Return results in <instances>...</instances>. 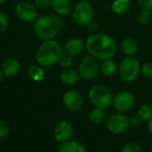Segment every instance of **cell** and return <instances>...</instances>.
Instances as JSON below:
<instances>
[{
    "mask_svg": "<svg viewBox=\"0 0 152 152\" xmlns=\"http://www.w3.org/2000/svg\"><path fill=\"white\" fill-rule=\"evenodd\" d=\"M89 119L91 123L94 126L102 125L106 120V114L104 112V110L94 107L89 114Z\"/></svg>",
    "mask_w": 152,
    "mask_h": 152,
    "instance_id": "22",
    "label": "cell"
},
{
    "mask_svg": "<svg viewBox=\"0 0 152 152\" xmlns=\"http://www.w3.org/2000/svg\"><path fill=\"white\" fill-rule=\"evenodd\" d=\"M152 19L151 10L148 9H142L137 15V20L138 22L141 25H147L151 22Z\"/></svg>",
    "mask_w": 152,
    "mask_h": 152,
    "instance_id": "24",
    "label": "cell"
},
{
    "mask_svg": "<svg viewBox=\"0 0 152 152\" xmlns=\"http://www.w3.org/2000/svg\"><path fill=\"white\" fill-rule=\"evenodd\" d=\"M62 49L64 53L71 57H76L84 52L86 49V44L81 38L71 37L65 42Z\"/></svg>",
    "mask_w": 152,
    "mask_h": 152,
    "instance_id": "13",
    "label": "cell"
},
{
    "mask_svg": "<svg viewBox=\"0 0 152 152\" xmlns=\"http://www.w3.org/2000/svg\"><path fill=\"white\" fill-rule=\"evenodd\" d=\"M9 25V19L4 12H0V33L4 32Z\"/></svg>",
    "mask_w": 152,
    "mask_h": 152,
    "instance_id": "28",
    "label": "cell"
},
{
    "mask_svg": "<svg viewBox=\"0 0 152 152\" xmlns=\"http://www.w3.org/2000/svg\"><path fill=\"white\" fill-rule=\"evenodd\" d=\"M60 78L63 84L70 86L76 84L79 80L80 77L77 71L69 68V69H63V70L60 74Z\"/></svg>",
    "mask_w": 152,
    "mask_h": 152,
    "instance_id": "17",
    "label": "cell"
},
{
    "mask_svg": "<svg viewBox=\"0 0 152 152\" xmlns=\"http://www.w3.org/2000/svg\"><path fill=\"white\" fill-rule=\"evenodd\" d=\"M28 77L35 82H40L45 78V70L39 64H32L28 68Z\"/></svg>",
    "mask_w": 152,
    "mask_h": 152,
    "instance_id": "20",
    "label": "cell"
},
{
    "mask_svg": "<svg viewBox=\"0 0 152 152\" xmlns=\"http://www.w3.org/2000/svg\"><path fill=\"white\" fill-rule=\"evenodd\" d=\"M129 127V118L122 112L114 113L106 118V128L110 134H122Z\"/></svg>",
    "mask_w": 152,
    "mask_h": 152,
    "instance_id": "8",
    "label": "cell"
},
{
    "mask_svg": "<svg viewBox=\"0 0 152 152\" xmlns=\"http://www.w3.org/2000/svg\"><path fill=\"white\" fill-rule=\"evenodd\" d=\"M137 116L142 121L149 122L152 118V107L149 104H142L138 109Z\"/></svg>",
    "mask_w": 152,
    "mask_h": 152,
    "instance_id": "23",
    "label": "cell"
},
{
    "mask_svg": "<svg viewBox=\"0 0 152 152\" xmlns=\"http://www.w3.org/2000/svg\"><path fill=\"white\" fill-rule=\"evenodd\" d=\"M118 71V66L112 59L102 61L100 64V72L106 77H113Z\"/></svg>",
    "mask_w": 152,
    "mask_h": 152,
    "instance_id": "18",
    "label": "cell"
},
{
    "mask_svg": "<svg viewBox=\"0 0 152 152\" xmlns=\"http://www.w3.org/2000/svg\"><path fill=\"white\" fill-rule=\"evenodd\" d=\"M51 7L58 15L62 16L69 15L73 9L70 0H51Z\"/></svg>",
    "mask_w": 152,
    "mask_h": 152,
    "instance_id": "15",
    "label": "cell"
},
{
    "mask_svg": "<svg viewBox=\"0 0 152 152\" xmlns=\"http://www.w3.org/2000/svg\"><path fill=\"white\" fill-rule=\"evenodd\" d=\"M9 134V126L8 125L0 119V139H3L4 137L7 136V134Z\"/></svg>",
    "mask_w": 152,
    "mask_h": 152,
    "instance_id": "30",
    "label": "cell"
},
{
    "mask_svg": "<svg viewBox=\"0 0 152 152\" xmlns=\"http://www.w3.org/2000/svg\"><path fill=\"white\" fill-rule=\"evenodd\" d=\"M59 152H86V149L80 142L69 140L61 143L59 148Z\"/></svg>",
    "mask_w": 152,
    "mask_h": 152,
    "instance_id": "19",
    "label": "cell"
},
{
    "mask_svg": "<svg viewBox=\"0 0 152 152\" xmlns=\"http://www.w3.org/2000/svg\"><path fill=\"white\" fill-rule=\"evenodd\" d=\"M77 72L79 77L85 80H92L95 78L100 72L99 60L89 54L85 56L78 64Z\"/></svg>",
    "mask_w": 152,
    "mask_h": 152,
    "instance_id": "7",
    "label": "cell"
},
{
    "mask_svg": "<svg viewBox=\"0 0 152 152\" xmlns=\"http://www.w3.org/2000/svg\"><path fill=\"white\" fill-rule=\"evenodd\" d=\"M34 5L38 10H46L51 6V0H35Z\"/></svg>",
    "mask_w": 152,
    "mask_h": 152,
    "instance_id": "29",
    "label": "cell"
},
{
    "mask_svg": "<svg viewBox=\"0 0 152 152\" xmlns=\"http://www.w3.org/2000/svg\"><path fill=\"white\" fill-rule=\"evenodd\" d=\"M148 129H149V132L152 134V118L148 122Z\"/></svg>",
    "mask_w": 152,
    "mask_h": 152,
    "instance_id": "34",
    "label": "cell"
},
{
    "mask_svg": "<svg viewBox=\"0 0 152 152\" xmlns=\"http://www.w3.org/2000/svg\"><path fill=\"white\" fill-rule=\"evenodd\" d=\"M2 71L5 77H12L20 71V62L12 57L7 58L2 64Z\"/></svg>",
    "mask_w": 152,
    "mask_h": 152,
    "instance_id": "14",
    "label": "cell"
},
{
    "mask_svg": "<svg viewBox=\"0 0 152 152\" xmlns=\"http://www.w3.org/2000/svg\"><path fill=\"white\" fill-rule=\"evenodd\" d=\"M85 44L88 54L101 61L112 59L118 51L116 40L104 33H93L86 38Z\"/></svg>",
    "mask_w": 152,
    "mask_h": 152,
    "instance_id": "1",
    "label": "cell"
},
{
    "mask_svg": "<svg viewBox=\"0 0 152 152\" xmlns=\"http://www.w3.org/2000/svg\"><path fill=\"white\" fill-rule=\"evenodd\" d=\"M14 12L17 18L24 22H31L37 18V9L33 4L27 1L18 3L15 6Z\"/></svg>",
    "mask_w": 152,
    "mask_h": 152,
    "instance_id": "10",
    "label": "cell"
},
{
    "mask_svg": "<svg viewBox=\"0 0 152 152\" xmlns=\"http://www.w3.org/2000/svg\"><path fill=\"white\" fill-rule=\"evenodd\" d=\"M151 152H152V144H151Z\"/></svg>",
    "mask_w": 152,
    "mask_h": 152,
    "instance_id": "37",
    "label": "cell"
},
{
    "mask_svg": "<svg viewBox=\"0 0 152 152\" xmlns=\"http://www.w3.org/2000/svg\"><path fill=\"white\" fill-rule=\"evenodd\" d=\"M118 71L123 81L126 83L134 82L141 71L140 61L134 56H126L120 61Z\"/></svg>",
    "mask_w": 152,
    "mask_h": 152,
    "instance_id": "6",
    "label": "cell"
},
{
    "mask_svg": "<svg viewBox=\"0 0 152 152\" xmlns=\"http://www.w3.org/2000/svg\"><path fill=\"white\" fill-rule=\"evenodd\" d=\"M71 14L74 22L80 27H87L94 18V8L86 0H80L76 3Z\"/></svg>",
    "mask_w": 152,
    "mask_h": 152,
    "instance_id": "5",
    "label": "cell"
},
{
    "mask_svg": "<svg viewBox=\"0 0 152 152\" xmlns=\"http://www.w3.org/2000/svg\"><path fill=\"white\" fill-rule=\"evenodd\" d=\"M120 48L126 56H134L138 52V45L134 38L126 37L122 40Z\"/></svg>",
    "mask_w": 152,
    "mask_h": 152,
    "instance_id": "16",
    "label": "cell"
},
{
    "mask_svg": "<svg viewBox=\"0 0 152 152\" xmlns=\"http://www.w3.org/2000/svg\"><path fill=\"white\" fill-rule=\"evenodd\" d=\"M4 0H0V6L4 4Z\"/></svg>",
    "mask_w": 152,
    "mask_h": 152,
    "instance_id": "36",
    "label": "cell"
},
{
    "mask_svg": "<svg viewBox=\"0 0 152 152\" xmlns=\"http://www.w3.org/2000/svg\"><path fill=\"white\" fill-rule=\"evenodd\" d=\"M141 72L142 74L147 77V78H152V62L151 61H148L146 63H144L142 67H141Z\"/></svg>",
    "mask_w": 152,
    "mask_h": 152,
    "instance_id": "27",
    "label": "cell"
},
{
    "mask_svg": "<svg viewBox=\"0 0 152 152\" xmlns=\"http://www.w3.org/2000/svg\"><path fill=\"white\" fill-rule=\"evenodd\" d=\"M128 118H129V125H130V126H133V127L139 126L140 123L142 121L137 115H134V116H132V117H130Z\"/></svg>",
    "mask_w": 152,
    "mask_h": 152,
    "instance_id": "32",
    "label": "cell"
},
{
    "mask_svg": "<svg viewBox=\"0 0 152 152\" xmlns=\"http://www.w3.org/2000/svg\"><path fill=\"white\" fill-rule=\"evenodd\" d=\"M130 4V0H114L111 4V11L117 15H123L129 10Z\"/></svg>",
    "mask_w": 152,
    "mask_h": 152,
    "instance_id": "21",
    "label": "cell"
},
{
    "mask_svg": "<svg viewBox=\"0 0 152 152\" xmlns=\"http://www.w3.org/2000/svg\"><path fill=\"white\" fill-rule=\"evenodd\" d=\"M63 20L59 15H43L34 22L33 28L36 36L41 41L54 39L63 28Z\"/></svg>",
    "mask_w": 152,
    "mask_h": 152,
    "instance_id": "2",
    "label": "cell"
},
{
    "mask_svg": "<svg viewBox=\"0 0 152 152\" xmlns=\"http://www.w3.org/2000/svg\"><path fill=\"white\" fill-rule=\"evenodd\" d=\"M4 74L3 73V71H2V69H0V83L4 80Z\"/></svg>",
    "mask_w": 152,
    "mask_h": 152,
    "instance_id": "35",
    "label": "cell"
},
{
    "mask_svg": "<svg viewBox=\"0 0 152 152\" xmlns=\"http://www.w3.org/2000/svg\"><path fill=\"white\" fill-rule=\"evenodd\" d=\"M63 54L62 46L54 39L42 41L36 52V61L42 67H51L59 62Z\"/></svg>",
    "mask_w": 152,
    "mask_h": 152,
    "instance_id": "3",
    "label": "cell"
},
{
    "mask_svg": "<svg viewBox=\"0 0 152 152\" xmlns=\"http://www.w3.org/2000/svg\"><path fill=\"white\" fill-rule=\"evenodd\" d=\"M112 105L118 112H126L135 105L134 95L127 91H121L113 96Z\"/></svg>",
    "mask_w": 152,
    "mask_h": 152,
    "instance_id": "9",
    "label": "cell"
},
{
    "mask_svg": "<svg viewBox=\"0 0 152 152\" xmlns=\"http://www.w3.org/2000/svg\"><path fill=\"white\" fill-rule=\"evenodd\" d=\"M137 2L142 9L152 10V0H137Z\"/></svg>",
    "mask_w": 152,
    "mask_h": 152,
    "instance_id": "31",
    "label": "cell"
},
{
    "mask_svg": "<svg viewBox=\"0 0 152 152\" xmlns=\"http://www.w3.org/2000/svg\"><path fill=\"white\" fill-rule=\"evenodd\" d=\"M62 102L66 109L70 111L77 112L82 109L84 100L78 91L75 89H69L64 93L62 96Z\"/></svg>",
    "mask_w": 152,
    "mask_h": 152,
    "instance_id": "11",
    "label": "cell"
},
{
    "mask_svg": "<svg viewBox=\"0 0 152 152\" xmlns=\"http://www.w3.org/2000/svg\"><path fill=\"white\" fill-rule=\"evenodd\" d=\"M88 98L94 107L106 110L112 105L113 94L107 86L96 84L90 88Z\"/></svg>",
    "mask_w": 152,
    "mask_h": 152,
    "instance_id": "4",
    "label": "cell"
},
{
    "mask_svg": "<svg viewBox=\"0 0 152 152\" xmlns=\"http://www.w3.org/2000/svg\"><path fill=\"white\" fill-rule=\"evenodd\" d=\"M87 28H88V30H89L90 32H92V33H96L97 30L99 29V24H98L96 21L93 20V21L87 26Z\"/></svg>",
    "mask_w": 152,
    "mask_h": 152,
    "instance_id": "33",
    "label": "cell"
},
{
    "mask_svg": "<svg viewBox=\"0 0 152 152\" xmlns=\"http://www.w3.org/2000/svg\"><path fill=\"white\" fill-rule=\"evenodd\" d=\"M58 63L63 69H69L73 65V57H71V56H69V55H68V54L63 53V54L61 57V59H60Z\"/></svg>",
    "mask_w": 152,
    "mask_h": 152,
    "instance_id": "25",
    "label": "cell"
},
{
    "mask_svg": "<svg viewBox=\"0 0 152 152\" xmlns=\"http://www.w3.org/2000/svg\"><path fill=\"white\" fill-rule=\"evenodd\" d=\"M120 152H142V148L136 142H128L122 147Z\"/></svg>",
    "mask_w": 152,
    "mask_h": 152,
    "instance_id": "26",
    "label": "cell"
},
{
    "mask_svg": "<svg viewBox=\"0 0 152 152\" xmlns=\"http://www.w3.org/2000/svg\"><path fill=\"white\" fill-rule=\"evenodd\" d=\"M54 138L57 142L63 143L69 141L73 134V127L68 121H61L56 124L53 130Z\"/></svg>",
    "mask_w": 152,
    "mask_h": 152,
    "instance_id": "12",
    "label": "cell"
}]
</instances>
